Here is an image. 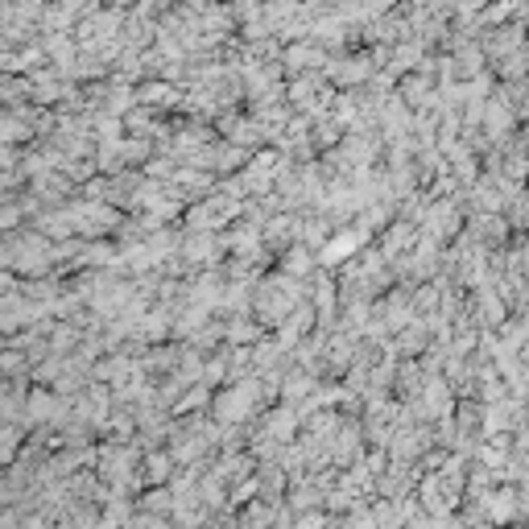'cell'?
<instances>
[{
    "label": "cell",
    "mask_w": 529,
    "mask_h": 529,
    "mask_svg": "<svg viewBox=\"0 0 529 529\" xmlns=\"http://www.w3.org/2000/svg\"><path fill=\"white\" fill-rule=\"evenodd\" d=\"M9 224H17V211H12V207H4V211H0V227H9Z\"/></svg>",
    "instance_id": "7a4b0ae2"
},
{
    "label": "cell",
    "mask_w": 529,
    "mask_h": 529,
    "mask_svg": "<svg viewBox=\"0 0 529 529\" xmlns=\"http://www.w3.org/2000/svg\"><path fill=\"white\" fill-rule=\"evenodd\" d=\"M12 447H17V430H12V426H0V463L12 455Z\"/></svg>",
    "instance_id": "6da1fadb"
}]
</instances>
